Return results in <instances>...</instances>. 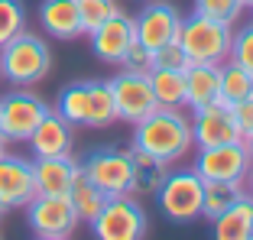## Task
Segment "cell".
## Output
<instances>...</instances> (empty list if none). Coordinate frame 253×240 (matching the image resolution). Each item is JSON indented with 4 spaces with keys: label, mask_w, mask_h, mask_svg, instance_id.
<instances>
[{
    "label": "cell",
    "mask_w": 253,
    "mask_h": 240,
    "mask_svg": "<svg viewBox=\"0 0 253 240\" xmlns=\"http://www.w3.org/2000/svg\"><path fill=\"white\" fill-rule=\"evenodd\" d=\"M133 146L159 156L163 162H179L195 146L192 140V120L179 107H156V111L133 123Z\"/></svg>",
    "instance_id": "obj_1"
},
{
    "label": "cell",
    "mask_w": 253,
    "mask_h": 240,
    "mask_svg": "<svg viewBox=\"0 0 253 240\" xmlns=\"http://www.w3.org/2000/svg\"><path fill=\"white\" fill-rule=\"evenodd\" d=\"M52 68V49L45 45V39L33 36V33H16L10 42L0 45V75L16 88H30V84L42 81Z\"/></svg>",
    "instance_id": "obj_2"
},
{
    "label": "cell",
    "mask_w": 253,
    "mask_h": 240,
    "mask_svg": "<svg viewBox=\"0 0 253 240\" xmlns=\"http://www.w3.org/2000/svg\"><path fill=\"white\" fill-rule=\"evenodd\" d=\"M231 36H234L231 23L208 20L201 13H192L179 26V45L185 49V55L192 62H205V65H224L227 62Z\"/></svg>",
    "instance_id": "obj_3"
},
{
    "label": "cell",
    "mask_w": 253,
    "mask_h": 240,
    "mask_svg": "<svg viewBox=\"0 0 253 240\" xmlns=\"http://www.w3.org/2000/svg\"><path fill=\"white\" fill-rule=\"evenodd\" d=\"M159 208L169 221L175 224H192L201 218V201H205V179L195 169L182 172H166L163 185L156 192Z\"/></svg>",
    "instance_id": "obj_4"
},
{
    "label": "cell",
    "mask_w": 253,
    "mask_h": 240,
    "mask_svg": "<svg viewBox=\"0 0 253 240\" xmlns=\"http://www.w3.org/2000/svg\"><path fill=\"white\" fill-rule=\"evenodd\" d=\"M91 231L97 240H140L146 237V211L133 195L107 198L91 221Z\"/></svg>",
    "instance_id": "obj_5"
},
{
    "label": "cell",
    "mask_w": 253,
    "mask_h": 240,
    "mask_svg": "<svg viewBox=\"0 0 253 240\" xmlns=\"http://www.w3.org/2000/svg\"><path fill=\"white\" fill-rule=\"evenodd\" d=\"M45 114H49V104L30 91H13L7 98H0V140L26 143Z\"/></svg>",
    "instance_id": "obj_6"
},
{
    "label": "cell",
    "mask_w": 253,
    "mask_h": 240,
    "mask_svg": "<svg viewBox=\"0 0 253 240\" xmlns=\"http://www.w3.org/2000/svg\"><path fill=\"white\" fill-rule=\"evenodd\" d=\"M26 221H30L33 234L42 240H65L82 224L68 195H36L26 204Z\"/></svg>",
    "instance_id": "obj_7"
},
{
    "label": "cell",
    "mask_w": 253,
    "mask_h": 240,
    "mask_svg": "<svg viewBox=\"0 0 253 240\" xmlns=\"http://www.w3.org/2000/svg\"><path fill=\"white\" fill-rule=\"evenodd\" d=\"M82 172L94 182L107 198L133 195V165L124 150H97L82 162Z\"/></svg>",
    "instance_id": "obj_8"
},
{
    "label": "cell",
    "mask_w": 253,
    "mask_h": 240,
    "mask_svg": "<svg viewBox=\"0 0 253 240\" xmlns=\"http://www.w3.org/2000/svg\"><path fill=\"white\" fill-rule=\"evenodd\" d=\"M250 165L253 159L240 140V143H221V146H201L198 159H195V172L205 182H244Z\"/></svg>",
    "instance_id": "obj_9"
},
{
    "label": "cell",
    "mask_w": 253,
    "mask_h": 240,
    "mask_svg": "<svg viewBox=\"0 0 253 240\" xmlns=\"http://www.w3.org/2000/svg\"><path fill=\"white\" fill-rule=\"evenodd\" d=\"M111 94H114V107H117V120L126 123H140L143 117L156 111V94H153V84H149V72H124V75L111 78Z\"/></svg>",
    "instance_id": "obj_10"
},
{
    "label": "cell",
    "mask_w": 253,
    "mask_h": 240,
    "mask_svg": "<svg viewBox=\"0 0 253 240\" xmlns=\"http://www.w3.org/2000/svg\"><path fill=\"white\" fill-rule=\"evenodd\" d=\"M179 26H182V16L172 3H163V0H153L140 10V16L133 20V30H136V42L149 52H156L163 45L175 42L179 39Z\"/></svg>",
    "instance_id": "obj_11"
},
{
    "label": "cell",
    "mask_w": 253,
    "mask_h": 240,
    "mask_svg": "<svg viewBox=\"0 0 253 240\" xmlns=\"http://www.w3.org/2000/svg\"><path fill=\"white\" fill-rule=\"evenodd\" d=\"M192 140L201 146H221V143H240L244 130L237 127L231 107L224 101H211L205 107H195L192 117Z\"/></svg>",
    "instance_id": "obj_12"
},
{
    "label": "cell",
    "mask_w": 253,
    "mask_h": 240,
    "mask_svg": "<svg viewBox=\"0 0 253 240\" xmlns=\"http://www.w3.org/2000/svg\"><path fill=\"white\" fill-rule=\"evenodd\" d=\"M36 198V179H33V162L20 156L3 153L0 156V208H26Z\"/></svg>",
    "instance_id": "obj_13"
},
{
    "label": "cell",
    "mask_w": 253,
    "mask_h": 240,
    "mask_svg": "<svg viewBox=\"0 0 253 240\" xmlns=\"http://www.w3.org/2000/svg\"><path fill=\"white\" fill-rule=\"evenodd\" d=\"M133 42H136L133 20H130L126 13H120V10L111 16V20L101 23L94 33H91V49H94V55L101 62H107V65H120L124 52Z\"/></svg>",
    "instance_id": "obj_14"
},
{
    "label": "cell",
    "mask_w": 253,
    "mask_h": 240,
    "mask_svg": "<svg viewBox=\"0 0 253 240\" xmlns=\"http://www.w3.org/2000/svg\"><path fill=\"white\" fill-rule=\"evenodd\" d=\"M82 172V162L68 156H36L33 162V179H36V195H68L75 175Z\"/></svg>",
    "instance_id": "obj_15"
},
{
    "label": "cell",
    "mask_w": 253,
    "mask_h": 240,
    "mask_svg": "<svg viewBox=\"0 0 253 240\" xmlns=\"http://www.w3.org/2000/svg\"><path fill=\"white\" fill-rule=\"evenodd\" d=\"M26 143H30L33 156H68L72 153V123L62 114L49 111Z\"/></svg>",
    "instance_id": "obj_16"
},
{
    "label": "cell",
    "mask_w": 253,
    "mask_h": 240,
    "mask_svg": "<svg viewBox=\"0 0 253 240\" xmlns=\"http://www.w3.org/2000/svg\"><path fill=\"white\" fill-rule=\"evenodd\" d=\"M39 20H42V30L52 39H62V42H72V39L84 36L82 16H78V3H75V0H42Z\"/></svg>",
    "instance_id": "obj_17"
},
{
    "label": "cell",
    "mask_w": 253,
    "mask_h": 240,
    "mask_svg": "<svg viewBox=\"0 0 253 240\" xmlns=\"http://www.w3.org/2000/svg\"><path fill=\"white\" fill-rule=\"evenodd\" d=\"M217 240H253V195H240L227 211H221L214 221Z\"/></svg>",
    "instance_id": "obj_18"
},
{
    "label": "cell",
    "mask_w": 253,
    "mask_h": 240,
    "mask_svg": "<svg viewBox=\"0 0 253 240\" xmlns=\"http://www.w3.org/2000/svg\"><path fill=\"white\" fill-rule=\"evenodd\" d=\"M217 81H221V65H205L192 62L185 68V107H205L217 101Z\"/></svg>",
    "instance_id": "obj_19"
},
{
    "label": "cell",
    "mask_w": 253,
    "mask_h": 240,
    "mask_svg": "<svg viewBox=\"0 0 253 240\" xmlns=\"http://www.w3.org/2000/svg\"><path fill=\"white\" fill-rule=\"evenodd\" d=\"M130 165H133V195H156L169 172V162H163L146 150H136V146L130 150Z\"/></svg>",
    "instance_id": "obj_20"
},
{
    "label": "cell",
    "mask_w": 253,
    "mask_h": 240,
    "mask_svg": "<svg viewBox=\"0 0 253 240\" xmlns=\"http://www.w3.org/2000/svg\"><path fill=\"white\" fill-rule=\"evenodd\" d=\"M68 201H72L78 221L91 224V221L97 218V211L104 208L107 195H104V192H101V188H97L84 172H78V175H75V182H72V188H68Z\"/></svg>",
    "instance_id": "obj_21"
},
{
    "label": "cell",
    "mask_w": 253,
    "mask_h": 240,
    "mask_svg": "<svg viewBox=\"0 0 253 240\" xmlns=\"http://www.w3.org/2000/svg\"><path fill=\"white\" fill-rule=\"evenodd\" d=\"M149 84H153L159 107H185V72L149 68Z\"/></svg>",
    "instance_id": "obj_22"
},
{
    "label": "cell",
    "mask_w": 253,
    "mask_h": 240,
    "mask_svg": "<svg viewBox=\"0 0 253 240\" xmlns=\"http://www.w3.org/2000/svg\"><path fill=\"white\" fill-rule=\"evenodd\" d=\"M253 94V75L250 72H244L240 65H234L231 59L221 65V81H217V101H224V104L231 107L237 104V101L250 98Z\"/></svg>",
    "instance_id": "obj_23"
},
{
    "label": "cell",
    "mask_w": 253,
    "mask_h": 240,
    "mask_svg": "<svg viewBox=\"0 0 253 240\" xmlns=\"http://www.w3.org/2000/svg\"><path fill=\"white\" fill-rule=\"evenodd\" d=\"M117 120L114 94L107 81H88V120L84 127H111Z\"/></svg>",
    "instance_id": "obj_24"
},
{
    "label": "cell",
    "mask_w": 253,
    "mask_h": 240,
    "mask_svg": "<svg viewBox=\"0 0 253 240\" xmlns=\"http://www.w3.org/2000/svg\"><path fill=\"white\" fill-rule=\"evenodd\" d=\"M244 195V182H205V201H201V218L214 221L221 211H227Z\"/></svg>",
    "instance_id": "obj_25"
},
{
    "label": "cell",
    "mask_w": 253,
    "mask_h": 240,
    "mask_svg": "<svg viewBox=\"0 0 253 240\" xmlns=\"http://www.w3.org/2000/svg\"><path fill=\"white\" fill-rule=\"evenodd\" d=\"M55 114H62L72 127H84V120H88V81H75L62 88L59 101H55Z\"/></svg>",
    "instance_id": "obj_26"
},
{
    "label": "cell",
    "mask_w": 253,
    "mask_h": 240,
    "mask_svg": "<svg viewBox=\"0 0 253 240\" xmlns=\"http://www.w3.org/2000/svg\"><path fill=\"white\" fill-rule=\"evenodd\" d=\"M75 3H78V16H82L84 36H91L101 23L117 13V3H114V0H75Z\"/></svg>",
    "instance_id": "obj_27"
},
{
    "label": "cell",
    "mask_w": 253,
    "mask_h": 240,
    "mask_svg": "<svg viewBox=\"0 0 253 240\" xmlns=\"http://www.w3.org/2000/svg\"><path fill=\"white\" fill-rule=\"evenodd\" d=\"M26 30V10L20 0H0V45Z\"/></svg>",
    "instance_id": "obj_28"
},
{
    "label": "cell",
    "mask_w": 253,
    "mask_h": 240,
    "mask_svg": "<svg viewBox=\"0 0 253 240\" xmlns=\"http://www.w3.org/2000/svg\"><path fill=\"white\" fill-rule=\"evenodd\" d=\"M195 13L217 23H237L244 13V3L240 0H195Z\"/></svg>",
    "instance_id": "obj_29"
},
{
    "label": "cell",
    "mask_w": 253,
    "mask_h": 240,
    "mask_svg": "<svg viewBox=\"0 0 253 240\" xmlns=\"http://www.w3.org/2000/svg\"><path fill=\"white\" fill-rule=\"evenodd\" d=\"M227 59L253 75V23L231 36V52H227Z\"/></svg>",
    "instance_id": "obj_30"
},
{
    "label": "cell",
    "mask_w": 253,
    "mask_h": 240,
    "mask_svg": "<svg viewBox=\"0 0 253 240\" xmlns=\"http://www.w3.org/2000/svg\"><path fill=\"white\" fill-rule=\"evenodd\" d=\"M188 65H192V59L185 55V49L179 45V39L153 52V68H175V72H185Z\"/></svg>",
    "instance_id": "obj_31"
},
{
    "label": "cell",
    "mask_w": 253,
    "mask_h": 240,
    "mask_svg": "<svg viewBox=\"0 0 253 240\" xmlns=\"http://www.w3.org/2000/svg\"><path fill=\"white\" fill-rule=\"evenodd\" d=\"M120 65H124V72H140V75H146L149 68H153V52H149V49H143L140 42H133L124 52Z\"/></svg>",
    "instance_id": "obj_32"
},
{
    "label": "cell",
    "mask_w": 253,
    "mask_h": 240,
    "mask_svg": "<svg viewBox=\"0 0 253 240\" xmlns=\"http://www.w3.org/2000/svg\"><path fill=\"white\" fill-rule=\"evenodd\" d=\"M231 114H234V120H237V127L244 130H253V94L250 98H244V101H237V104H231Z\"/></svg>",
    "instance_id": "obj_33"
},
{
    "label": "cell",
    "mask_w": 253,
    "mask_h": 240,
    "mask_svg": "<svg viewBox=\"0 0 253 240\" xmlns=\"http://www.w3.org/2000/svg\"><path fill=\"white\" fill-rule=\"evenodd\" d=\"M244 146H247V153H250V159H253V130L244 133Z\"/></svg>",
    "instance_id": "obj_34"
},
{
    "label": "cell",
    "mask_w": 253,
    "mask_h": 240,
    "mask_svg": "<svg viewBox=\"0 0 253 240\" xmlns=\"http://www.w3.org/2000/svg\"><path fill=\"white\" fill-rule=\"evenodd\" d=\"M247 182H250V195H253V165H250V172H247Z\"/></svg>",
    "instance_id": "obj_35"
},
{
    "label": "cell",
    "mask_w": 253,
    "mask_h": 240,
    "mask_svg": "<svg viewBox=\"0 0 253 240\" xmlns=\"http://www.w3.org/2000/svg\"><path fill=\"white\" fill-rule=\"evenodd\" d=\"M3 153H7V143H3V140H0V156H3Z\"/></svg>",
    "instance_id": "obj_36"
},
{
    "label": "cell",
    "mask_w": 253,
    "mask_h": 240,
    "mask_svg": "<svg viewBox=\"0 0 253 240\" xmlns=\"http://www.w3.org/2000/svg\"><path fill=\"white\" fill-rule=\"evenodd\" d=\"M240 3H244V7H253V0H240Z\"/></svg>",
    "instance_id": "obj_37"
},
{
    "label": "cell",
    "mask_w": 253,
    "mask_h": 240,
    "mask_svg": "<svg viewBox=\"0 0 253 240\" xmlns=\"http://www.w3.org/2000/svg\"><path fill=\"white\" fill-rule=\"evenodd\" d=\"M0 214H3V208H0Z\"/></svg>",
    "instance_id": "obj_38"
},
{
    "label": "cell",
    "mask_w": 253,
    "mask_h": 240,
    "mask_svg": "<svg viewBox=\"0 0 253 240\" xmlns=\"http://www.w3.org/2000/svg\"><path fill=\"white\" fill-rule=\"evenodd\" d=\"M250 10H253V7H250Z\"/></svg>",
    "instance_id": "obj_39"
}]
</instances>
